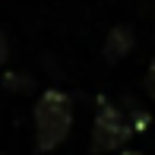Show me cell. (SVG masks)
Listing matches in <instances>:
<instances>
[{"instance_id":"6da1fadb","label":"cell","mask_w":155,"mask_h":155,"mask_svg":"<svg viewBox=\"0 0 155 155\" xmlns=\"http://www.w3.org/2000/svg\"><path fill=\"white\" fill-rule=\"evenodd\" d=\"M73 127V98L60 89H48L35 101V149L54 152Z\"/></svg>"},{"instance_id":"7a4b0ae2","label":"cell","mask_w":155,"mask_h":155,"mask_svg":"<svg viewBox=\"0 0 155 155\" xmlns=\"http://www.w3.org/2000/svg\"><path fill=\"white\" fill-rule=\"evenodd\" d=\"M130 136H133V124L120 114V108H114L111 101H98V114H95V124H92V143H89V149L95 155L98 152H114Z\"/></svg>"},{"instance_id":"3957f363","label":"cell","mask_w":155,"mask_h":155,"mask_svg":"<svg viewBox=\"0 0 155 155\" xmlns=\"http://www.w3.org/2000/svg\"><path fill=\"white\" fill-rule=\"evenodd\" d=\"M133 51V32L130 25H114L104 38V60L108 63H120L127 54Z\"/></svg>"},{"instance_id":"277c9868","label":"cell","mask_w":155,"mask_h":155,"mask_svg":"<svg viewBox=\"0 0 155 155\" xmlns=\"http://www.w3.org/2000/svg\"><path fill=\"white\" fill-rule=\"evenodd\" d=\"M3 86L10 89V92H29V89H32V76H25V73H6Z\"/></svg>"},{"instance_id":"5b68a950","label":"cell","mask_w":155,"mask_h":155,"mask_svg":"<svg viewBox=\"0 0 155 155\" xmlns=\"http://www.w3.org/2000/svg\"><path fill=\"white\" fill-rule=\"evenodd\" d=\"M146 92H149V98L155 101V60H152V67H149V73H146Z\"/></svg>"},{"instance_id":"8992f818","label":"cell","mask_w":155,"mask_h":155,"mask_svg":"<svg viewBox=\"0 0 155 155\" xmlns=\"http://www.w3.org/2000/svg\"><path fill=\"white\" fill-rule=\"evenodd\" d=\"M6 57H10V38H6V32L0 29V63H6Z\"/></svg>"},{"instance_id":"52a82bcc","label":"cell","mask_w":155,"mask_h":155,"mask_svg":"<svg viewBox=\"0 0 155 155\" xmlns=\"http://www.w3.org/2000/svg\"><path fill=\"white\" fill-rule=\"evenodd\" d=\"M124 155H139V152H124Z\"/></svg>"}]
</instances>
